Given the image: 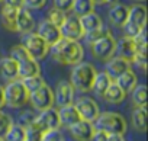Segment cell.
<instances>
[{
    "instance_id": "603a6c76",
    "label": "cell",
    "mask_w": 148,
    "mask_h": 141,
    "mask_svg": "<svg viewBox=\"0 0 148 141\" xmlns=\"http://www.w3.org/2000/svg\"><path fill=\"white\" fill-rule=\"evenodd\" d=\"M115 54H118L119 57L131 61L132 57L135 55V45H134L132 38L123 35L119 41H116V52Z\"/></svg>"
},
{
    "instance_id": "74e56055",
    "label": "cell",
    "mask_w": 148,
    "mask_h": 141,
    "mask_svg": "<svg viewBox=\"0 0 148 141\" xmlns=\"http://www.w3.org/2000/svg\"><path fill=\"white\" fill-rule=\"evenodd\" d=\"M64 135L60 131V128H52V129H47L42 132V140L41 141H62Z\"/></svg>"
},
{
    "instance_id": "ab89813d",
    "label": "cell",
    "mask_w": 148,
    "mask_h": 141,
    "mask_svg": "<svg viewBox=\"0 0 148 141\" xmlns=\"http://www.w3.org/2000/svg\"><path fill=\"white\" fill-rule=\"evenodd\" d=\"M47 5V0H23V8L26 9H42Z\"/></svg>"
},
{
    "instance_id": "7402d4cb",
    "label": "cell",
    "mask_w": 148,
    "mask_h": 141,
    "mask_svg": "<svg viewBox=\"0 0 148 141\" xmlns=\"http://www.w3.org/2000/svg\"><path fill=\"white\" fill-rule=\"evenodd\" d=\"M115 83H116L125 93H129V92L136 86L138 77H136V74L132 72L131 68H128V70H125L123 73H121V74L115 79Z\"/></svg>"
},
{
    "instance_id": "d6a6232c",
    "label": "cell",
    "mask_w": 148,
    "mask_h": 141,
    "mask_svg": "<svg viewBox=\"0 0 148 141\" xmlns=\"http://www.w3.org/2000/svg\"><path fill=\"white\" fill-rule=\"evenodd\" d=\"M134 45H135V52H144L147 54V31L145 28L141 29L134 38Z\"/></svg>"
},
{
    "instance_id": "7c38bea8",
    "label": "cell",
    "mask_w": 148,
    "mask_h": 141,
    "mask_svg": "<svg viewBox=\"0 0 148 141\" xmlns=\"http://www.w3.org/2000/svg\"><path fill=\"white\" fill-rule=\"evenodd\" d=\"M71 137L74 140H79V141H89L92 140V135L95 132V125L93 122L84 121V119H79L77 122H74L73 125L67 127Z\"/></svg>"
},
{
    "instance_id": "d4e9b609",
    "label": "cell",
    "mask_w": 148,
    "mask_h": 141,
    "mask_svg": "<svg viewBox=\"0 0 148 141\" xmlns=\"http://www.w3.org/2000/svg\"><path fill=\"white\" fill-rule=\"evenodd\" d=\"M131 122L136 131L145 132L147 131V106H135L131 115Z\"/></svg>"
},
{
    "instance_id": "9a60e30c",
    "label": "cell",
    "mask_w": 148,
    "mask_h": 141,
    "mask_svg": "<svg viewBox=\"0 0 148 141\" xmlns=\"http://www.w3.org/2000/svg\"><path fill=\"white\" fill-rule=\"evenodd\" d=\"M112 8L109 9L108 12V18H109V22L116 26V28H122L128 19V13H129V6L123 5V3H113L110 5Z\"/></svg>"
},
{
    "instance_id": "8992f818",
    "label": "cell",
    "mask_w": 148,
    "mask_h": 141,
    "mask_svg": "<svg viewBox=\"0 0 148 141\" xmlns=\"http://www.w3.org/2000/svg\"><path fill=\"white\" fill-rule=\"evenodd\" d=\"M22 41H23L22 45L26 48L29 55L35 60H42L49 54V44H47V41H44L36 32L31 31L23 34Z\"/></svg>"
},
{
    "instance_id": "ee69618b",
    "label": "cell",
    "mask_w": 148,
    "mask_h": 141,
    "mask_svg": "<svg viewBox=\"0 0 148 141\" xmlns=\"http://www.w3.org/2000/svg\"><path fill=\"white\" fill-rule=\"evenodd\" d=\"M2 3L6 5V6L15 8V9H21V8H23V0H3Z\"/></svg>"
},
{
    "instance_id": "44dd1931",
    "label": "cell",
    "mask_w": 148,
    "mask_h": 141,
    "mask_svg": "<svg viewBox=\"0 0 148 141\" xmlns=\"http://www.w3.org/2000/svg\"><path fill=\"white\" fill-rule=\"evenodd\" d=\"M126 95H128V93H125V92L115 83V80H112V83H110V85L108 86V89L105 90L102 99H105V100H106L108 103H110V105H119V103H122V102L125 100Z\"/></svg>"
},
{
    "instance_id": "e575fe53",
    "label": "cell",
    "mask_w": 148,
    "mask_h": 141,
    "mask_svg": "<svg viewBox=\"0 0 148 141\" xmlns=\"http://www.w3.org/2000/svg\"><path fill=\"white\" fill-rule=\"evenodd\" d=\"M12 124H13V118L9 113L0 111V138H2L3 141H5V135L8 134Z\"/></svg>"
},
{
    "instance_id": "f546056e",
    "label": "cell",
    "mask_w": 148,
    "mask_h": 141,
    "mask_svg": "<svg viewBox=\"0 0 148 141\" xmlns=\"http://www.w3.org/2000/svg\"><path fill=\"white\" fill-rule=\"evenodd\" d=\"M5 141H25V127L22 124H12L5 135Z\"/></svg>"
},
{
    "instance_id": "9c48e42d",
    "label": "cell",
    "mask_w": 148,
    "mask_h": 141,
    "mask_svg": "<svg viewBox=\"0 0 148 141\" xmlns=\"http://www.w3.org/2000/svg\"><path fill=\"white\" fill-rule=\"evenodd\" d=\"M60 32H61V38L71 39V41H80L84 36V31L80 25L79 16L76 15L65 16L64 22L60 25Z\"/></svg>"
},
{
    "instance_id": "4316f807",
    "label": "cell",
    "mask_w": 148,
    "mask_h": 141,
    "mask_svg": "<svg viewBox=\"0 0 148 141\" xmlns=\"http://www.w3.org/2000/svg\"><path fill=\"white\" fill-rule=\"evenodd\" d=\"M112 83V79L108 76L106 72H97L96 76H95V80H93V85H92V90L95 92L96 96L102 98L105 90L108 89V86Z\"/></svg>"
},
{
    "instance_id": "8d00e7d4",
    "label": "cell",
    "mask_w": 148,
    "mask_h": 141,
    "mask_svg": "<svg viewBox=\"0 0 148 141\" xmlns=\"http://www.w3.org/2000/svg\"><path fill=\"white\" fill-rule=\"evenodd\" d=\"M10 57H12L16 63H19V61H22V60H25V58H28V57H31V55H29V52L26 51V48H25L22 44H19V45H13V47H12V50H10Z\"/></svg>"
},
{
    "instance_id": "2e32d148",
    "label": "cell",
    "mask_w": 148,
    "mask_h": 141,
    "mask_svg": "<svg viewBox=\"0 0 148 141\" xmlns=\"http://www.w3.org/2000/svg\"><path fill=\"white\" fill-rule=\"evenodd\" d=\"M128 68H131V61L116 55V57H112V58H109L106 61V70L105 72L108 73V76L112 80H115L121 73H123L125 70H128Z\"/></svg>"
},
{
    "instance_id": "3957f363",
    "label": "cell",
    "mask_w": 148,
    "mask_h": 141,
    "mask_svg": "<svg viewBox=\"0 0 148 141\" xmlns=\"http://www.w3.org/2000/svg\"><path fill=\"white\" fill-rule=\"evenodd\" d=\"M93 125L106 134H125L128 129L126 119L118 112H100L93 121Z\"/></svg>"
},
{
    "instance_id": "5b68a950",
    "label": "cell",
    "mask_w": 148,
    "mask_h": 141,
    "mask_svg": "<svg viewBox=\"0 0 148 141\" xmlns=\"http://www.w3.org/2000/svg\"><path fill=\"white\" fill-rule=\"evenodd\" d=\"M147 25V8L142 5H134L129 8L128 19L125 25L122 26L126 36L134 38L141 29H144Z\"/></svg>"
},
{
    "instance_id": "4fadbf2b",
    "label": "cell",
    "mask_w": 148,
    "mask_h": 141,
    "mask_svg": "<svg viewBox=\"0 0 148 141\" xmlns=\"http://www.w3.org/2000/svg\"><path fill=\"white\" fill-rule=\"evenodd\" d=\"M36 34H38L44 41H47V44H49V47H51L52 44H55L58 39H61L60 26L54 25V23L49 22L48 19H42V21L38 23Z\"/></svg>"
},
{
    "instance_id": "f1b7e54d",
    "label": "cell",
    "mask_w": 148,
    "mask_h": 141,
    "mask_svg": "<svg viewBox=\"0 0 148 141\" xmlns=\"http://www.w3.org/2000/svg\"><path fill=\"white\" fill-rule=\"evenodd\" d=\"M132 103L135 106H147V87L145 85H138L131 90Z\"/></svg>"
},
{
    "instance_id": "1f68e13d",
    "label": "cell",
    "mask_w": 148,
    "mask_h": 141,
    "mask_svg": "<svg viewBox=\"0 0 148 141\" xmlns=\"http://www.w3.org/2000/svg\"><path fill=\"white\" fill-rule=\"evenodd\" d=\"M21 80H22L23 86L26 87V90H28L29 93H31V92H34V90H36V89H39V87L45 83L41 74L29 76V77H23V79H21Z\"/></svg>"
},
{
    "instance_id": "836d02e7",
    "label": "cell",
    "mask_w": 148,
    "mask_h": 141,
    "mask_svg": "<svg viewBox=\"0 0 148 141\" xmlns=\"http://www.w3.org/2000/svg\"><path fill=\"white\" fill-rule=\"evenodd\" d=\"M108 34H110V31L102 25V26H99V28H96V29H93V31H90V32H86L83 38L86 39L87 44H92V42L100 39L102 36H105V35H108Z\"/></svg>"
},
{
    "instance_id": "484cf974",
    "label": "cell",
    "mask_w": 148,
    "mask_h": 141,
    "mask_svg": "<svg viewBox=\"0 0 148 141\" xmlns=\"http://www.w3.org/2000/svg\"><path fill=\"white\" fill-rule=\"evenodd\" d=\"M79 21H80V25H82L84 34H86V32H90V31H93V29H96V28H99V26L103 25L102 18H100L95 10L90 12V13H86V15L80 16Z\"/></svg>"
},
{
    "instance_id": "7bdbcfd3",
    "label": "cell",
    "mask_w": 148,
    "mask_h": 141,
    "mask_svg": "<svg viewBox=\"0 0 148 141\" xmlns=\"http://www.w3.org/2000/svg\"><path fill=\"white\" fill-rule=\"evenodd\" d=\"M92 140L93 141H108V134L105 131H102V129L95 128V132L92 135Z\"/></svg>"
},
{
    "instance_id": "ffe728a7",
    "label": "cell",
    "mask_w": 148,
    "mask_h": 141,
    "mask_svg": "<svg viewBox=\"0 0 148 141\" xmlns=\"http://www.w3.org/2000/svg\"><path fill=\"white\" fill-rule=\"evenodd\" d=\"M58 116H60L61 125H64V127H70L74 122H77L79 119H82L79 112H77V109H76V106H74V103H68V105L60 106Z\"/></svg>"
},
{
    "instance_id": "6da1fadb",
    "label": "cell",
    "mask_w": 148,
    "mask_h": 141,
    "mask_svg": "<svg viewBox=\"0 0 148 141\" xmlns=\"http://www.w3.org/2000/svg\"><path fill=\"white\" fill-rule=\"evenodd\" d=\"M51 57L55 63L61 65H74L83 60L84 50L79 41H71L61 38L49 47Z\"/></svg>"
},
{
    "instance_id": "52a82bcc",
    "label": "cell",
    "mask_w": 148,
    "mask_h": 141,
    "mask_svg": "<svg viewBox=\"0 0 148 141\" xmlns=\"http://www.w3.org/2000/svg\"><path fill=\"white\" fill-rule=\"evenodd\" d=\"M89 45L92 50V55L99 61H108L116 52V39L112 34H108Z\"/></svg>"
},
{
    "instance_id": "f35d334b",
    "label": "cell",
    "mask_w": 148,
    "mask_h": 141,
    "mask_svg": "<svg viewBox=\"0 0 148 141\" xmlns=\"http://www.w3.org/2000/svg\"><path fill=\"white\" fill-rule=\"evenodd\" d=\"M131 63H134L136 67H139L142 72H145V68H147V54L144 52H135V55L132 57Z\"/></svg>"
},
{
    "instance_id": "681fc988",
    "label": "cell",
    "mask_w": 148,
    "mask_h": 141,
    "mask_svg": "<svg viewBox=\"0 0 148 141\" xmlns=\"http://www.w3.org/2000/svg\"><path fill=\"white\" fill-rule=\"evenodd\" d=\"M2 2H3V0H0V3H2Z\"/></svg>"
},
{
    "instance_id": "ba28073f",
    "label": "cell",
    "mask_w": 148,
    "mask_h": 141,
    "mask_svg": "<svg viewBox=\"0 0 148 141\" xmlns=\"http://www.w3.org/2000/svg\"><path fill=\"white\" fill-rule=\"evenodd\" d=\"M29 102L35 111H44L47 108H52L54 106V92L47 83H44L39 89L29 93Z\"/></svg>"
},
{
    "instance_id": "d6986e66",
    "label": "cell",
    "mask_w": 148,
    "mask_h": 141,
    "mask_svg": "<svg viewBox=\"0 0 148 141\" xmlns=\"http://www.w3.org/2000/svg\"><path fill=\"white\" fill-rule=\"evenodd\" d=\"M18 70H19V79L41 74V67L38 64V60H35L32 57H28V58L19 61L18 63Z\"/></svg>"
},
{
    "instance_id": "30bf717a",
    "label": "cell",
    "mask_w": 148,
    "mask_h": 141,
    "mask_svg": "<svg viewBox=\"0 0 148 141\" xmlns=\"http://www.w3.org/2000/svg\"><path fill=\"white\" fill-rule=\"evenodd\" d=\"M73 103L76 106L80 118L84 119V121L93 122L100 113V108L96 103V100H93L87 96H82V98L76 99V102H73Z\"/></svg>"
},
{
    "instance_id": "4dcf8cb0",
    "label": "cell",
    "mask_w": 148,
    "mask_h": 141,
    "mask_svg": "<svg viewBox=\"0 0 148 141\" xmlns=\"http://www.w3.org/2000/svg\"><path fill=\"white\" fill-rule=\"evenodd\" d=\"M42 132L44 131L32 121L31 124L25 125V141H41Z\"/></svg>"
},
{
    "instance_id": "60d3db41",
    "label": "cell",
    "mask_w": 148,
    "mask_h": 141,
    "mask_svg": "<svg viewBox=\"0 0 148 141\" xmlns=\"http://www.w3.org/2000/svg\"><path fill=\"white\" fill-rule=\"evenodd\" d=\"M73 6V0H54V8L62 10V12H70Z\"/></svg>"
},
{
    "instance_id": "277c9868",
    "label": "cell",
    "mask_w": 148,
    "mask_h": 141,
    "mask_svg": "<svg viewBox=\"0 0 148 141\" xmlns=\"http://www.w3.org/2000/svg\"><path fill=\"white\" fill-rule=\"evenodd\" d=\"M5 89V105L12 109H19L29 102V92L23 86L21 79H15L8 82Z\"/></svg>"
},
{
    "instance_id": "d590c367",
    "label": "cell",
    "mask_w": 148,
    "mask_h": 141,
    "mask_svg": "<svg viewBox=\"0 0 148 141\" xmlns=\"http://www.w3.org/2000/svg\"><path fill=\"white\" fill-rule=\"evenodd\" d=\"M65 16H67V15H65V12H62V10H60V9H57V8H52V9H49V10H48L47 19H48L49 22H52L54 25L60 26V25L64 22Z\"/></svg>"
},
{
    "instance_id": "5bb4252c",
    "label": "cell",
    "mask_w": 148,
    "mask_h": 141,
    "mask_svg": "<svg viewBox=\"0 0 148 141\" xmlns=\"http://www.w3.org/2000/svg\"><path fill=\"white\" fill-rule=\"evenodd\" d=\"M74 92L76 89L73 87V85L67 80H61L57 87H55V93H54V103H57L58 106L62 105H68L74 102Z\"/></svg>"
},
{
    "instance_id": "cb8c5ba5",
    "label": "cell",
    "mask_w": 148,
    "mask_h": 141,
    "mask_svg": "<svg viewBox=\"0 0 148 141\" xmlns=\"http://www.w3.org/2000/svg\"><path fill=\"white\" fill-rule=\"evenodd\" d=\"M16 15H18V9L10 8V6H3L2 12H0V21L5 29L10 31V32H16Z\"/></svg>"
},
{
    "instance_id": "7a4b0ae2",
    "label": "cell",
    "mask_w": 148,
    "mask_h": 141,
    "mask_svg": "<svg viewBox=\"0 0 148 141\" xmlns=\"http://www.w3.org/2000/svg\"><path fill=\"white\" fill-rule=\"evenodd\" d=\"M96 73L97 70L95 68L93 64L82 60L80 63L73 65V70L70 73V83L76 90L82 93H87L92 90V85H93Z\"/></svg>"
},
{
    "instance_id": "f6af8a7d",
    "label": "cell",
    "mask_w": 148,
    "mask_h": 141,
    "mask_svg": "<svg viewBox=\"0 0 148 141\" xmlns=\"http://www.w3.org/2000/svg\"><path fill=\"white\" fill-rule=\"evenodd\" d=\"M108 141H125V134H108Z\"/></svg>"
},
{
    "instance_id": "b9f144b4",
    "label": "cell",
    "mask_w": 148,
    "mask_h": 141,
    "mask_svg": "<svg viewBox=\"0 0 148 141\" xmlns=\"http://www.w3.org/2000/svg\"><path fill=\"white\" fill-rule=\"evenodd\" d=\"M34 118H35V115L32 113V111H25V112H22L19 115V124H22L25 127V125L31 124L34 121Z\"/></svg>"
},
{
    "instance_id": "83f0119b",
    "label": "cell",
    "mask_w": 148,
    "mask_h": 141,
    "mask_svg": "<svg viewBox=\"0 0 148 141\" xmlns=\"http://www.w3.org/2000/svg\"><path fill=\"white\" fill-rule=\"evenodd\" d=\"M95 6L96 3L93 0H73V6H71V10H73V15L76 16H83L86 13H90L95 10Z\"/></svg>"
},
{
    "instance_id": "7dc6e473",
    "label": "cell",
    "mask_w": 148,
    "mask_h": 141,
    "mask_svg": "<svg viewBox=\"0 0 148 141\" xmlns=\"http://www.w3.org/2000/svg\"><path fill=\"white\" fill-rule=\"evenodd\" d=\"M95 3H97V5H113V3H116L118 0H93Z\"/></svg>"
},
{
    "instance_id": "8fae6325",
    "label": "cell",
    "mask_w": 148,
    "mask_h": 141,
    "mask_svg": "<svg viewBox=\"0 0 148 141\" xmlns=\"http://www.w3.org/2000/svg\"><path fill=\"white\" fill-rule=\"evenodd\" d=\"M34 122L42 131L52 129V128H61L62 127L61 121H60V116H58V109H54V106L52 108H47L44 111H39V113L35 115Z\"/></svg>"
},
{
    "instance_id": "ac0fdd59",
    "label": "cell",
    "mask_w": 148,
    "mask_h": 141,
    "mask_svg": "<svg viewBox=\"0 0 148 141\" xmlns=\"http://www.w3.org/2000/svg\"><path fill=\"white\" fill-rule=\"evenodd\" d=\"M0 76L6 82L19 79V70H18V63L9 55L0 60Z\"/></svg>"
},
{
    "instance_id": "e0dca14e",
    "label": "cell",
    "mask_w": 148,
    "mask_h": 141,
    "mask_svg": "<svg viewBox=\"0 0 148 141\" xmlns=\"http://www.w3.org/2000/svg\"><path fill=\"white\" fill-rule=\"evenodd\" d=\"M35 29V21L34 16L31 15V12L25 8L18 9V15H16V32L21 34H26Z\"/></svg>"
},
{
    "instance_id": "c3c4849f",
    "label": "cell",
    "mask_w": 148,
    "mask_h": 141,
    "mask_svg": "<svg viewBox=\"0 0 148 141\" xmlns=\"http://www.w3.org/2000/svg\"><path fill=\"white\" fill-rule=\"evenodd\" d=\"M135 2H144V0H135Z\"/></svg>"
},
{
    "instance_id": "bcb514c9",
    "label": "cell",
    "mask_w": 148,
    "mask_h": 141,
    "mask_svg": "<svg viewBox=\"0 0 148 141\" xmlns=\"http://www.w3.org/2000/svg\"><path fill=\"white\" fill-rule=\"evenodd\" d=\"M5 106V89L3 86L0 85V109H2Z\"/></svg>"
}]
</instances>
